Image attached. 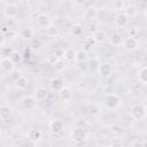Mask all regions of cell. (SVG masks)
I'll use <instances>...</instances> for the list:
<instances>
[{"mask_svg": "<svg viewBox=\"0 0 147 147\" xmlns=\"http://www.w3.org/2000/svg\"><path fill=\"white\" fill-rule=\"evenodd\" d=\"M130 114L136 121H142L147 117V108L141 103H136L131 107Z\"/></svg>", "mask_w": 147, "mask_h": 147, "instance_id": "obj_1", "label": "cell"}, {"mask_svg": "<svg viewBox=\"0 0 147 147\" xmlns=\"http://www.w3.org/2000/svg\"><path fill=\"white\" fill-rule=\"evenodd\" d=\"M121 102H122V100H121L119 95H117L115 93H109L105 98V106L108 109H117L121 106Z\"/></svg>", "mask_w": 147, "mask_h": 147, "instance_id": "obj_2", "label": "cell"}, {"mask_svg": "<svg viewBox=\"0 0 147 147\" xmlns=\"http://www.w3.org/2000/svg\"><path fill=\"white\" fill-rule=\"evenodd\" d=\"M70 138L76 144H82L85 141V139L87 138V132L85 131V129L83 127H75L71 132H70Z\"/></svg>", "mask_w": 147, "mask_h": 147, "instance_id": "obj_3", "label": "cell"}, {"mask_svg": "<svg viewBox=\"0 0 147 147\" xmlns=\"http://www.w3.org/2000/svg\"><path fill=\"white\" fill-rule=\"evenodd\" d=\"M123 46L126 51L129 52H132V51H136L139 46V41L137 40V38L132 37V36H129L127 38H125L123 40Z\"/></svg>", "mask_w": 147, "mask_h": 147, "instance_id": "obj_4", "label": "cell"}, {"mask_svg": "<svg viewBox=\"0 0 147 147\" xmlns=\"http://www.w3.org/2000/svg\"><path fill=\"white\" fill-rule=\"evenodd\" d=\"M114 22H115V24H116L117 26L124 28V26H126L127 23H129V16H127L124 11H119V13H117V14L115 15Z\"/></svg>", "mask_w": 147, "mask_h": 147, "instance_id": "obj_5", "label": "cell"}, {"mask_svg": "<svg viewBox=\"0 0 147 147\" xmlns=\"http://www.w3.org/2000/svg\"><path fill=\"white\" fill-rule=\"evenodd\" d=\"M3 14L9 18H14L18 14V7L15 3H7L3 8Z\"/></svg>", "mask_w": 147, "mask_h": 147, "instance_id": "obj_6", "label": "cell"}, {"mask_svg": "<svg viewBox=\"0 0 147 147\" xmlns=\"http://www.w3.org/2000/svg\"><path fill=\"white\" fill-rule=\"evenodd\" d=\"M113 69H111V65L107 62H103V63H100L99 67H98V72L100 75V77L102 78H107L110 76Z\"/></svg>", "mask_w": 147, "mask_h": 147, "instance_id": "obj_7", "label": "cell"}, {"mask_svg": "<svg viewBox=\"0 0 147 147\" xmlns=\"http://www.w3.org/2000/svg\"><path fill=\"white\" fill-rule=\"evenodd\" d=\"M49 86L54 91V92H60L63 87H64V80L61 78V77H54L51 79V83H49Z\"/></svg>", "mask_w": 147, "mask_h": 147, "instance_id": "obj_8", "label": "cell"}, {"mask_svg": "<svg viewBox=\"0 0 147 147\" xmlns=\"http://www.w3.org/2000/svg\"><path fill=\"white\" fill-rule=\"evenodd\" d=\"M63 129H64V123L61 119H54L49 123V130L52 133L57 134V133L62 132Z\"/></svg>", "mask_w": 147, "mask_h": 147, "instance_id": "obj_9", "label": "cell"}, {"mask_svg": "<svg viewBox=\"0 0 147 147\" xmlns=\"http://www.w3.org/2000/svg\"><path fill=\"white\" fill-rule=\"evenodd\" d=\"M14 62L9 59V57H2L1 59V62H0V65H1V69L6 72H11L14 70Z\"/></svg>", "mask_w": 147, "mask_h": 147, "instance_id": "obj_10", "label": "cell"}, {"mask_svg": "<svg viewBox=\"0 0 147 147\" xmlns=\"http://www.w3.org/2000/svg\"><path fill=\"white\" fill-rule=\"evenodd\" d=\"M37 24L40 26V28H44V29H47L49 25H51V17L46 14H40L38 17H37Z\"/></svg>", "mask_w": 147, "mask_h": 147, "instance_id": "obj_11", "label": "cell"}, {"mask_svg": "<svg viewBox=\"0 0 147 147\" xmlns=\"http://www.w3.org/2000/svg\"><path fill=\"white\" fill-rule=\"evenodd\" d=\"M92 38L94 39V41H95L96 44H102V42L106 40L107 36H106V32H105L103 30H101V29H96V30L93 31V33H92Z\"/></svg>", "mask_w": 147, "mask_h": 147, "instance_id": "obj_12", "label": "cell"}, {"mask_svg": "<svg viewBox=\"0 0 147 147\" xmlns=\"http://www.w3.org/2000/svg\"><path fill=\"white\" fill-rule=\"evenodd\" d=\"M108 40H109V44L110 45H113V46H119V45H122L123 44V37L119 34V32H113L110 36H109V38H108Z\"/></svg>", "mask_w": 147, "mask_h": 147, "instance_id": "obj_13", "label": "cell"}, {"mask_svg": "<svg viewBox=\"0 0 147 147\" xmlns=\"http://www.w3.org/2000/svg\"><path fill=\"white\" fill-rule=\"evenodd\" d=\"M22 105L25 109L30 110V109H33L36 107V98L31 96V95H28V96H24L22 99Z\"/></svg>", "mask_w": 147, "mask_h": 147, "instance_id": "obj_14", "label": "cell"}, {"mask_svg": "<svg viewBox=\"0 0 147 147\" xmlns=\"http://www.w3.org/2000/svg\"><path fill=\"white\" fill-rule=\"evenodd\" d=\"M98 16V9L94 6H90L84 10V18L85 20H94Z\"/></svg>", "mask_w": 147, "mask_h": 147, "instance_id": "obj_15", "label": "cell"}, {"mask_svg": "<svg viewBox=\"0 0 147 147\" xmlns=\"http://www.w3.org/2000/svg\"><path fill=\"white\" fill-rule=\"evenodd\" d=\"M20 37L22 39H25V40H31L33 38V30L29 26H25V28H22L18 32Z\"/></svg>", "mask_w": 147, "mask_h": 147, "instance_id": "obj_16", "label": "cell"}, {"mask_svg": "<svg viewBox=\"0 0 147 147\" xmlns=\"http://www.w3.org/2000/svg\"><path fill=\"white\" fill-rule=\"evenodd\" d=\"M28 139L32 142H37L41 139V131L38 129H31L28 132Z\"/></svg>", "mask_w": 147, "mask_h": 147, "instance_id": "obj_17", "label": "cell"}, {"mask_svg": "<svg viewBox=\"0 0 147 147\" xmlns=\"http://www.w3.org/2000/svg\"><path fill=\"white\" fill-rule=\"evenodd\" d=\"M71 96H72V92H71V90L69 88V87H63L60 92H59V98L62 100V101H69L70 99H71Z\"/></svg>", "mask_w": 147, "mask_h": 147, "instance_id": "obj_18", "label": "cell"}, {"mask_svg": "<svg viewBox=\"0 0 147 147\" xmlns=\"http://www.w3.org/2000/svg\"><path fill=\"white\" fill-rule=\"evenodd\" d=\"M47 94H48V92L45 87L40 86V87H37L34 90V96H36L37 100H45L47 98Z\"/></svg>", "mask_w": 147, "mask_h": 147, "instance_id": "obj_19", "label": "cell"}, {"mask_svg": "<svg viewBox=\"0 0 147 147\" xmlns=\"http://www.w3.org/2000/svg\"><path fill=\"white\" fill-rule=\"evenodd\" d=\"M76 53H77V51L75 48H72V47L65 48L64 49V60H67V61L75 60L76 59Z\"/></svg>", "mask_w": 147, "mask_h": 147, "instance_id": "obj_20", "label": "cell"}, {"mask_svg": "<svg viewBox=\"0 0 147 147\" xmlns=\"http://www.w3.org/2000/svg\"><path fill=\"white\" fill-rule=\"evenodd\" d=\"M11 115V109L8 106H1L0 107V118L2 121H6Z\"/></svg>", "mask_w": 147, "mask_h": 147, "instance_id": "obj_21", "label": "cell"}, {"mask_svg": "<svg viewBox=\"0 0 147 147\" xmlns=\"http://www.w3.org/2000/svg\"><path fill=\"white\" fill-rule=\"evenodd\" d=\"M15 83V86L18 88V90H25L26 87H28V79H26V77L25 76H21L16 82H14Z\"/></svg>", "mask_w": 147, "mask_h": 147, "instance_id": "obj_22", "label": "cell"}, {"mask_svg": "<svg viewBox=\"0 0 147 147\" xmlns=\"http://www.w3.org/2000/svg\"><path fill=\"white\" fill-rule=\"evenodd\" d=\"M109 145L113 146V147H121V146H124V145H125V141H124V138H121V137H114V138L110 139Z\"/></svg>", "mask_w": 147, "mask_h": 147, "instance_id": "obj_23", "label": "cell"}, {"mask_svg": "<svg viewBox=\"0 0 147 147\" xmlns=\"http://www.w3.org/2000/svg\"><path fill=\"white\" fill-rule=\"evenodd\" d=\"M138 80L142 84H147V67H144L138 72Z\"/></svg>", "mask_w": 147, "mask_h": 147, "instance_id": "obj_24", "label": "cell"}, {"mask_svg": "<svg viewBox=\"0 0 147 147\" xmlns=\"http://www.w3.org/2000/svg\"><path fill=\"white\" fill-rule=\"evenodd\" d=\"M86 59H87V53H86V51L85 49H79V51H77V53H76V61H78V62H84V61H86Z\"/></svg>", "mask_w": 147, "mask_h": 147, "instance_id": "obj_25", "label": "cell"}, {"mask_svg": "<svg viewBox=\"0 0 147 147\" xmlns=\"http://www.w3.org/2000/svg\"><path fill=\"white\" fill-rule=\"evenodd\" d=\"M137 11H138V9H137V7L133 6V5H129V6L125 7V9H124V13H125L129 17L134 16V15L137 14Z\"/></svg>", "mask_w": 147, "mask_h": 147, "instance_id": "obj_26", "label": "cell"}, {"mask_svg": "<svg viewBox=\"0 0 147 147\" xmlns=\"http://www.w3.org/2000/svg\"><path fill=\"white\" fill-rule=\"evenodd\" d=\"M30 47L32 49H34V51L40 49V47H41V40L39 38H32L30 40Z\"/></svg>", "mask_w": 147, "mask_h": 147, "instance_id": "obj_27", "label": "cell"}, {"mask_svg": "<svg viewBox=\"0 0 147 147\" xmlns=\"http://www.w3.org/2000/svg\"><path fill=\"white\" fill-rule=\"evenodd\" d=\"M13 52H14V49L10 46H5V45L1 46V55H2V57H9Z\"/></svg>", "mask_w": 147, "mask_h": 147, "instance_id": "obj_28", "label": "cell"}, {"mask_svg": "<svg viewBox=\"0 0 147 147\" xmlns=\"http://www.w3.org/2000/svg\"><path fill=\"white\" fill-rule=\"evenodd\" d=\"M94 44H96V42L94 41V39H93L92 37H86V38L84 39V41H83V45H84V47H85V51L90 49Z\"/></svg>", "mask_w": 147, "mask_h": 147, "instance_id": "obj_29", "label": "cell"}, {"mask_svg": "<svg viewBox=\"0 0 147 147\" xmlns=\"http://www.w3.org/2000/svg\"><path fill=\"white\" fill-rule=\"evenodd\" d=\"M9 59L16 64V63H20V62L22 61V55H21V53H18L17 51H14V52L10 54Z\"/></svg>", "mask_w": 147, "mask_h": 147, "instance_id": "obj_30", "label": "cell"}, {"mask_svg": "<svg viewBox=\"0 0 147 147\" xmlns=\"http://www.w3.org/2000/svg\"><path fill=\"white\" fill-rule=\"evenodd\" d=\"M71 33L74 34V36H80L82 33H83V28H82V25H79V24H75V25H72V28H71Z\"/></svg>", "mask_w": 147, "mask_h": 147, "instance_id": "obj_31", "label": "cell"}, {"mask_svg": "<svg viewBox=\"0 0 147 147\" xmlns=\"http://www.w3.org/2000/svg\"><path fill=\"white\" fill-rule=\"evenodd\" d=\"M59 60H60V59L54 54V52H53V53H51V54L47 56V62H48V63H51V64H55Z\"/></svg>", "mask_w": 147, "mask_h": 147, "instance_id": "obj_32", "label": "cell"}, {"mask_svg": "<svg viewBox=\"0 0 147 147\" xmlns=\"http://www.w3.org/2000/svg\"><path fill=\"white\" fill-rule=\"evenodd\" d=\"M9 76H10V78H11V80H14V82H16L21 76H22V74H21V71H18V70H13L10 74H9Z\"/></svg>", "mask_w": 147, "mask_h": 147, "instance_id": "obj_33", "label": "cell"}, {"mask_svg": "<svg viewBox=\"0 0 147 147\" xmlns=\"http://www.w3.org/2000/svg\"><path fill=\"white\" fill-rule=\"evenodd\" d=\"M99 62H98V59L96 57H93V59H91L90 60V62H88V67L90 68H92V69H94V68H98L99 67Z\"/></svg>", "mask_w": 147, "mask_h": 147, "instance_id": "obj_34", "label": "cell"}, {"mask_svg": "<svg viewBox=\"0 0 147 147\" xmlns=\"http://www.w3.org/2000/svg\"><path fill=\"white\" fill-rule=\"evenodd\" d=\"M54 54L61 60V59H64V49L63 48H56L54 51Z\"/></svg>", "mask_w": 147, "mask_h": 147, "instance_id": "obj_35", "label": "cell"}, {"mask_svg": "<svg viewBox=\"0 0 147 147\" xmlns=\"http://www.w3.org/2000/svg\"><path fill=\"white\" fill-rule=\"evenodd\" d=\"M54 68H55V70H57V71H60V70H63L64 68H65V64L61 61V60H59L55 64H54Z\"/></svg>", "mask_w": 147, "mask_h": 147, "instance_id": "obj_36", "label": "cell"}, {"mask_svg": "<svg viewBox=\"0 0 147 147\" xmlns=\"http://www.w3.org/2000/svg\"><path fill=\"white\" fill-rule=\"evenodd\" d=\"M114 7L115 9H123V0H115Z\"/></svg>", "mask_w": 147, "mask_h": 147, "instance_id": "obj_37", "label": "cell"}, {"mask_svg": "<svg viewBox=\"0 0 147 147\" xmlns=\"http://www.w3.org/2000/svg\"><path fill=\"white\" fill-rule=\"evenodd\" d=\"M9 30H10V28H9V26H6V25H3V26L1 28V31H2V33H7Z\"/></svg>", "mask_w": 147, "mask_h": 147, "instance_id": "obj_38", "label": "cell"}, {"mask_svg": "<svg viewBox=\"0 0 147 147\" xmlns=\"http://www.w3.org/2000/svg\"><path fill=\"white\" fill-rule=\"evenodd\" d=\"M6 34H7V36H8V37H9V38H14V37H13V36H15V34H16V33H15V32H13V31H11V30H9V31H8V32H7V33H6Z\"/></svg>", "mask_w": 147, "mask_h": 147, "instance_id": "obj_39", "label": "cell"}, {"mask_svg": "<svg viewBox=\"0 0 147 147\" xmlns=\"http://www.w3.org/2000/svg\"><path fill=\"white\" fill-rule=\"evenodd\" d=\"M74 1H75L77 5H84V3H85L87 0H74Z\"/></svg>", "mask_w": 147, "mask_h": 147, "instance_id": "obj_40", "label": "cell"}, {"mask_svg": "<svg viewBox=\"0 0 147 147\" xmlns=\"http://www.w3.org/2000/svg\"><path fill=\"white\" fill-rule=\"evenodd\" d=\"M140 145L144 146V147H147V139H144V140L140 142Z\"/></svg>", "mask_w": 147, "mask_h": 147, "instance_id": "obj_41", "label": "cell"}, {"mask_svg": "<svg viewBox=\"0 0 147 147\" xmlns=\"http://www.w3.org/2000/svg\"><path fill=\"white\" fill-rule=\"evenodd\" d=\"M30 57V54H29V52H25V59H29Z\"/></svg>", "mask_w": 147, "mask_h": 147, "instance_id": "obj_42", "label": "cell"}, {"mask_svg": "<svg viewBox=\"0 0 147 147\" xmlns=\"http://www.w3.org/2000/svg\"><path fill=\"white\" fill-rule=\"evenodd\" d=\"M26 1H29V2H33V1H36V0H26Z\"/></svg>", "mask_w": 147, "mask_h": 147, "instance_id": "obj_43", "label": "cell"}, {"mask_svg": "<svg viewBox=\"0 0 147 147\" xmlns=\"http://www.w3.org/2000/svg\"><path fill=\"white\" fill-rule=\"evenodd\" d=\"M146 51H147V42H146Z\"/></svg>", "mask_w": 147, "mask_h": 147, "instance_id": "obj_44", "label": "cell"}, {"mask_svg": "<svg viewBox=\"0 0 147 147\" xmlns=\"http://www.w3.org/2000/svg\"><path fill=\"white\" fill-rule=\"evenodd\" d=\"M146 21H147V13H146Z\"/></svg>", "mask_w": 147, "mask_h": 147, "instance_id": "obj_45", "label": "cell"}]
</instances>
